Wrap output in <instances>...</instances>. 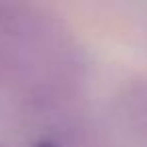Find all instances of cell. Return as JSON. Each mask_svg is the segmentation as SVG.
<instances>
[{
	"instance_id": "obj_1",
	"label": "cell",
	"mask_w": 147,
	"mask_h": 147,
	"mask_svg": "<svg viewBox=\"0 0 147 147\" xmlns=\"http://www.w3.org/2000/svg\"><path fill=\"white\" fill-rule=\"evenodd\" d=\"M81 75L83 53L65 20L30 4H0V83L57 93Z\"/></svg>"
},
{
	"instance_id": "obj_2",
	"label": "cell",
	"mask_w": 147,
	"mask_h": 147,
	"mask_svg": "<svg viewBox=\"0 0 147 147\" xmlns=\"http://www.w3.org/2000/svg\"><path fill=\"white\" fill-rule=\"evenodd\" d=\"M119 103L129 125L147 141V77L129 79L119 93Z\"/></svg>"
},
{
	"instance_id": "obj_3",
	"label": "cell",
	"mask_w": 147,
	"mask_h": 147,
	"mask_svg": "<svg viewBox=\"0 0 147 147\" xmlns=\"http://www.w3.org/2000/svg\"><path fill=\"white\" fill-rule=\"evenodd\" d=\"M32 147H59L57 143H53V141H36Z\"/></svg>"
},
{
	"instance_id": "obj_4",
	"label": "cell",
	"mask_w": 147,
	"mask_h": 147,
	"mask_svg": "<svg viewBox=\"0 0 147 147\" xmlns=\"http://www.w3.org/2000/svg\"><path fill=\"white\" fill-rule=\"evenodd\" d=\"M0 147H2V145H0Z\"/></svg>"
}]
</instances>
